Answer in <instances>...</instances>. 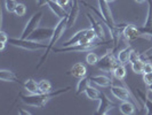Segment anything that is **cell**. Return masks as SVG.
<instances>
[{
	"label": "cell",
	"mask_w": 152,
	"mask_h": 115,
	"mask_svg": "<svg viewBox=\"0 0 152 115\" xmlns=\"http://www.w3.org/2000/svg\"><path fill=\"white\" fill-rule=\"evenodd\" d=\"M144 63H145L144 60L142 58H140V59H137L135 61L130 62V66H132V69H133V71L135 74H143Z\"/></svg>",
	"instance_id": "d4e9b609"
},
{
	"label": "cell",
	"mask_w": 152,
	"mask_h": 115,
	"mask_svg": "<svg viewBox=\"0 0 152 115\" xmlns=\"http://www.w3.org/2000/svg\"><path fill=\"white\" fill-rule=\"evenodd\" d=\"M86 16H87L88 21L91 23V28L95 31L97 38H99V40H102V42H104V40H105V31L103 29V25H102V24L95 19V16L93 15V14H91V13H87Z\"/></svg>",
	"instance_id": "8fae6325"
},
{
	"label": "cell",
	"mask_w": 152,
	"mask_h": 115,
	"mask_svg": "<svg viewBox=\"0 0 152 115\" xmlns=\"http://www.w3.org/2000/svg\"><path fill=\"white\" fill-rule=\"evenodd\" d=\"M49 1H50V0H38V1H37V4H38L39 7H42V6H46Z\"/></svg>",
	"instance_id": "d590c367"
},
{
	"label": "cell",
	"mask_w": 152,
	"mask_h": 115,
	"mask_svg": "<svg viewBox=\"0 0 152 115\" xmlns=\"http://www.w3.org/2000/svg\"><path fill=\"white\" fill-rule=\"evenodd\" d=\"M85 94L87 96V98L91 100H99L101 98V94H102V92H99L97 89H95L94 86H91L89 85L88 88H87V90L85 91Z\"/></svg>",
	"instance_id": "cb8c5ba5"
},
{
	"label": "cell",
	"mask_w": 152,
	"mask_h": 115,
	"mask_svg": "<svg viewBox=\"0 0 152 115\" xmlns=\"http://www.w3.org/2000/svg\"><path fill=\"white\" fill-rule=\"evenodd\" d=\"M99 60V55L96 53H94V52H91V51L88 52V54L86 55V62H87L89 66H96Z\"/></svg>",
	"instance_id": "83f0119b"
},
{
	"label": "cell",
	"mask_w": 152,
	"mask_h": 115,
	"mask_svg": "<svg viewBox=\"0 0 152 115\" xmlns=\"http://www.w3.org/2000/svg\"><path fill=\"white\" fill-rule=\"evenodd\" d=\"M0 38H1V43H5V44H7L9 37L7 36V33H6L5 31H0Z\"/></svg>",
	"instance_id": "836d02e7"
},
{
	"label": "cell",
	"mask_w": 152,
	"mask_h": 115,
	"mask_svg": "<svg viewBox=\"0 0 152 115\" xmlns=\"http://www.w3.org/2000/svg\"><path fill=\"white\" fill-rule=\"evenodd\" d=\"M23 88H24L25 91H28L30 94H37V93H39L38 82H36L33 78H28V79L24 82Z\"/></svg>",
	"instance_id": "ac0fdd59"
},
{
	"label": "cell",
	"mask_w": 152,
	"mask_h": 115,
	"mask_svg": "<svg viewBox=\"0 0 152 115\" xmlns=\"http://www.w3.org/2000/svg\"><path fill=\"white\" fill-rule=\"evenodd\" d=\"M66 29H68V17H65V19H61V20L58 21V23L55 25L53 35H52L50 39L48 40V44H47V48H46L45 54L41 56V59H40V61H39L38 66H37V68L36 69H39V68H41V67H42V65L46 62L47 58H48V55H49V52L54 48V45L57 43V40H58V39L61 38L62 36L64 35V32H65Z\"/></svg>",
	"instance_id": "7a4b0ae2"
},
{
	"label": "cell",
	"mask_w": 152,
	"mask_h": 115,
	"mask_svg": "<svg viewBox=\"0 0 152 115\" xmlns=\"http://www.w3.org/2000/svg\"><path fill=\"white\" fill-rule=\"evenodd\" d=\"M91 81L94 82L96 85H99L101 88H110L113 84L112 78L105 75H95V76H91Z\"/></svg>",
	"instance_id": "2e32d148"
},
{
	"label": "cell",
	"mask_w": 152,
	"mask_h": 115,
	"mask_svg": "<svg viewBox=\"0 0 152 115\" xmlns=\"http://www.w3.org/2000/svg\"><path fill=\"white\" fill-rule=\"evenodd\" d=\"M70 75H72L73 77L80 79V78H83V77L87 76V68H86V66H85L84 63L77 62V63H75V65L71 67V69H70Z\"/></svg>",
	"instance_id": "9a60e30c"
},
{
	"label": "cell",
	"mask_w": 152,
	"mask_h": 115,
	"mask_svg": "<svg viewBox=\"0 0 152 115\" xmlns=\"http://www.w3.org/2000/svg\"><path fill=\"white\" fill-rule=\"evenodd\" d=\"M71 88H64V89H60V90H56L55 92H48V93H37V94H29V96H24L22 93H20V97L22 101L28 105V106H32V107H37V108H42L49 101V100L56 97V96H61L63 93L68 92Z\"/></svg>",
	"instance_id": "6da1fadb"
},
{
	"label": "cell",
	"mask_w": 152,
	"mask_h": 115,
	"mask_svg": "<svg viewBox=\"0 0 152 115\" xmlns=\"http://www.w3.org/2000/svg\"><path fill=\"white\" fill-rule=\"evenodd\" d=\"M105 1H107V4H110V2H113L114 0H105Z\"/></svg>",
	"instance_id": "ab89813d"
},
{
	"label": "cell",
	"mask_w": 152,
	"mask_h": 115,
	"mask_svg": "<svg viewBox=\"0 0 152 115\" xmlns=\"http://www.w3.org/2000/svg\"><path fill=\"white\" fill-rule=\"evenodd\" d=\"M0 79L2 82H18V78L14 71L2 69L0 70Z\"/></svg>",
	"instance_id": "44dd1931"
},
{
	"label": "cell",
	"mask_w": 152,
	"mask_h": 115,
	"mask_svg": "<svg viewBox=\"0 0 152 115\" xmlns=\"http://www.w3.org/2000/svg\"><path fill=\"white\" fill-rule=\"evenodd\" d=\"M39 84V93H48L52 91V83L48 79H41L38 82Z\"/></svg>",
	"instance_id": "484cf974"
},
{
	"label": "cell",
	"mask_w": 152,
	"mask_h": 115,
	"mask_svg": "<svg viewBox=\"0 0 152 115\" xmlns=\"http://www.w3.org/2000/svg\"><path fill=\"white\" fill-rule=\"evenodd\" d=\"M132 52H133V48H132L130 46H127V47L120 50V51L117 53V58H118L119 63H121V65H127V63H129Z\"/></svg>",
	"instance_id": "e0dca14e"
},
{
	"label": "cell",
	"mask_w": 152,
	"mask_h": 115,
	"mask_svg": "<svg viewBox=\"0 0 152 115\" xmlns=\"http://www.w3.org/2000/svg\"><path fill=\"white\" fill-rule=\"evenodd\" d=\"M89 82H91V77H87V76L83 77V78L79 79V82H78L77 88H76L77 96H79V94H81V93H85V91L87 90V88L89 86Z\"/></svg>",
	"instance_id": "7402d4cb"
},
{
	"label": "cell",
	"mask_w": 152,
	"mask_h": 115,
	"mask_svg": "<svg viewBox=\"0 0 152 115\" xmlns=\"http://www.w3.org/2000/svg\"><path fill=\"white\" fill-rule=\"evenodd\" d=\"M119 65L118 58L113 54V50H107V53L104 54L97 62V68L104 73L112 74L113 69Z\"/></svg>",
	"instance_id": "3957f363"
},
{
	"label": "cell",
	"mask_w": 152,
	"mask_h": 115,
	"mask_svg": "<svg viewBox=\"0 0 152 115\" xmlns=\"http://www.w3.org/2000/svg\"><path fill=\"white\" fill-rule=\"evenodd\" d=\"M143 33L141 32L140 29H137L135 25L133 24H126V25H122L121 28V36L126 40L128 42H133L135 39L140 38Z\"/></svg>",
	"instance_id": "ba28073f"
},
{
	"label": "cell",
	"mask_w": 152,
	"mask_h": 115,
	"mask_svg": "<svg viewBox=\"0 0 152 115\" xmlns=\"http://www.w3.org/2000/svg\"><path fill=\"white\" fill-rule=\"evenodd\" d=\"M148 90H149V92H151L152 93V83L150 85H148Z\"/></svg>",
	"instance_id": "74e56055"
},
{
	"label": "cell",
	"mask_w": 152,
	"mask_h": 115,
	"mask_svg": "<svg viewBox=\"0 0 152 115\" xmlns=\"http://www.w3.org/2000/svg\"><path fill=\"white\" fill-rule=\"evenodd\" d=\"M110 91L112 93L115 99L120 100V101H126V100L133 99V96L130 94L129 90L127 88H122V86H117V85H111L110 86Z\"/></svg>",
	"instance_id": "30bf717a"
},
{
	"label": "cell",
	"mask_w": 152,
	"mask_h": 115,
	"mask_svg": "<svg viewBox=\"0 0 152 115\" xmlns=\"http://www.w3.org/2000/svg\"><path fill=\"white\" fill-rule=\"evenodd\" d=\"M112 75H113L117 79H119V81H124V79H125V77H126V75H127V71H126V67H125V65L119 63V65L113 69Z\"/></svg>",
	"instance_id": "603a6c76"
},
{
	"label": "cell",
	"mask_w": 152,
	"mask_h": 115,
	"mask_svg": "<svg viewBox=\"0 0 152 115\" xmlns=\"http://www.w3.org/2000/svg\"><path fill=\"white\" fill-rule=\"evenodd\" d=\"M79 12H80L79 0H72L71 9L69 12V16H68V28H72L73 27V24L76 23L77 19L79 16Z\"/></svg>",
	"instance_id": "4fadbf2b"
},
{
	"label": "cell",
	"mask_w": 152,
	"mask_h": 115,
	"mask_svg": "<svg viewBox=\"0 0 152 115\" xmlns=\"http://www.w3.org/2000/svg\"><path fill=\"white\" fill-rule=\"evenodd\" d=\"M86 31H87V29L79 30L78 32H76L71 38L68 39L65 43H63V46H71V45H77V44H79L80 40L83 39V37L86 35Z\"/></svg>",
	"instance_id": "ffe728a7"
},
{
	"label": "cell",
	"mask_w": 152,
	"mask_h": 115,
	"mask_svg": "<svg viewBox=\"0 0 152 115\" xmlns=\"http://www.w3.org/2000/svg\"><path fill=\"white\" fill-rule=\"evenodd\" d=\"M120 109V113L124 115H132L135 113V105L130 101V100H126V101H122L119 106Z\"/></svg>",
	"instance_id": "d6986e66"
},
{
	"label": "cell",
	"mask_w": 152,
	"mask_h": 115,
	"mask_svg": "<svg viewBox=\"0 0 152 115\" xmlns=\"http://www.w3.org/2000/svg\"><path fill=\"white\" fill-rule=\"evenodd\" d=\"M25 13H26V6H25L24 4H20V2H18L15 12H14V14H15L16 16H18V17H22Z\"/></svg>",
	"instance_id": "f546056e"
},
{
	"label": "cell",
	"mask_w": 152,
	"mask_h": 115,
	"mask_svg": "<svg viewBox=\"0 0 152 115\" xmlns=\"http://www.w3.org/2000/svg\"><path fill=\"white\" fill-rule=\"evenodd\" d=\"M86 37H87V39L89 40V42H94L95 39L97 38V36H96V33H95V31L93 30L91 28H89V29H87V31H86V35H85Z\"/></svg>",
	"instance_id": "4dcf8cb0"
},
{
	"label": "cell",
	"mask_w": 152,
	"mask_h": 115,
	"mask_svg": "<svg viewBox=\"0 0 152 115\" xmlns=\"http://www.w3.org/2000/svg\"><path fill=\"white\" fill-rule=\"evenodd\" d=\"M47 6H48L49 9L55 14V16H57L60 20H61V19H65V17L69 16V13L65 10V8H63L62 6H60L55 0H50V1L47 4Z\"/></svg>",
	"instance_id": "5bb4252c"
},
{
	"label": "cell",
	"mask_w": 152,
	"mask_h": 115,
	"mask_svg": "<svg viewBox=\"0 0 152 115\" xmlns=\"http://www.w3.org/2000/svg\"><path fill=\"white\" fill-rule=\"evenodd\" d=\"M4 4H5V8L8 13H14L18 5V2L16 0H4Z\"/></svg>",
	"instance_id": "f1b7e54d"
},
{
	"label": "cell",
	"mask_w": 152,
	"mask_h": 115,
	"mask_svg": "<svg viewBox=\"0 0 152 115\" xmlns=\"http://www.w3.org/2000/svg\"><path fill=\"white\" fill-rule=\"evenodd\" d=\"M54 32V28H38L37 30H34L28 39L34 40V42H44L46 39H50L52 35Z\"/></svg>",
	"instance_id": "9c48e42d"
},
{
	"label": "cell",
	"mask_w": 152,
	"mask_h": 115,
	"mask_svg": "<svg viewBox=\"0 0 152 115\" xmlns=\"http://www.w3.org/2000/svg\"><path fill=\"white\" fill-rule=\"evenodd\" d=\"M8 43L12 44L13 46L16 47H20L23 50H26V51H31V52H34V51H40V50H45L47 48V46L39 43V42H34V40H30V39H22V38H9L8 39Z\"/></svg>",
	"instance_id": "277c9868"
},
{
	"label": "cell",
	"mask_w": 152,
	"mask_h": 115,
	"mask_svg": "<svg viewBox=\"0 0 152 115\" xmlns=\"http://www.w3.org/2000/svg\"><path fill=\"white\" fill-rule=\"evenodd\" d=\"M148 73H152V63L151 62H145L144 63L143 74H148Z\"/></svg>",
	"instance_id": "d6a6232c"
},
{
	"label": "cell",
	"mask_w": 152,
	"mask_h": 115,
	"mask_svg": "<svg viewBox=\"0 0 152 115\" xmlns=\"http://www.w3.org/2000/svg\"><path fill=\"white\" fill-rule=\"evenodd\" d=\"M60 6H62L63 8L68 7L69 4H70V0H55Z\"/></svg>",
	"instance_id": "e575fe53"
},
{
	"label": "cell",
	"mask_w": 152,
	"mask_h": 115,
	"mask_svg": "<svg viewBox=\"0 0 152 115\" xmlns=\"http://www.w3.org/2000/svg\"><path fill=\"white\" fill-rule=\"evenodd\" d=\"M17 113H18L20 115H31V114H32L31 112H29V111H25V109H22V108H20Z\"/></svg>",
	"instance_id": "8d00e7d4"
},
{
	"label": "cell",
	"mask_w": 152,
	"mask_h": 115,
	"mask_svg": "<svg viewBox=\"0 0 152 115\" xmlns=\"http://www.w3.org/2000/svg\"><path fill=\"white\" fill-rule=\"evenodd\" d=\"M42 15H44V13H42L41 10H38V12H36L33 15L31 16L30 20H29V21L26 22V24H25V27H24V29H23L20 38L26 39L33 31L37 30V29L39 28V24H40V22H41Z\"/></svg>",
	"instance_id": "8992f818"
},
{
	"label": "cell",
	"mask_w": 152,
	"mask_h": 115,
	"mask_svg": "<svg viewBox=\"0 0 152 115\" xmlns=\"http://www.w3.org/2000/svg\"><path fill=\"white\" fill-rule=\"evenodd\" d=\"M99 44H87V45H83V44H77V45L71 46H63L61 48H53L54 53H60V52H91L94 48H97Z\"/></svg>",
	"instance_id": "52a82bcc"
},
{
	"label": "cell",
	"mask_w": 152,
	"mask_h": 115,
	"mask_svg": "<svg viewBox=\"0 0 152 115\" xmlns=\"http://www.w3.org/2000/svg\"><path fill=\"white\" fill-rule=\"evenodd\" d=\"M143 82L145 85H150L152 83V73H148V74H143Z\"/></svg>",
	"instance_id": "1f68e13d"
},
{
	"label": "cell",
	"mask_w": 152,
	"mask_h": 115,
	"mask_svg": "<svg viewBox=\"0 0 152 115\" xmlns=\"http://www.w3.org/2000/svg\"><path fill=\"white\" fill-rule=\"evenodd\" d=\"M37 1H38V0H37Z\"/></svg>",
	"instance_id": "60d3db41"
},
{
	"label": "cell",
	"mask_w": 152,
	"mask_h": 115,
	"mask_svg": "<svg viewBox=\"0 0 152 115\" xmlns=\"http://www.w3.org/2000/svg\"><path fill=\"white\" fill-rule=\"evenodd\" d=\"M114 107V104L111 101V100L107 98V96L105 93L102 92L101 94V98H99V108L96 111V114H101V115H104L107 114L112 108Z\"/></svg>",
	"instance_id": "7c38bea8"
},
{
	"label": "cell",
	"mask_w": 152,
	"mask_h": 115,
	"mask_svg": "<svg viewBox=\"0 0 152 115\" xmlns=\"http://www.w3.org/2000/svg\"><path fill=\"white\" fill-rule=\"evenodd\" d=\"M97 4H99V16L102 17V20L104 21V23L107 25V28L110 29V32H112L117 28V24L114 23L112 12L110 9L109 4H107L105 0H97Z\"/></svg>",
	"instance_id": "5b68a950"
},
{
	"label": "cell",
	"mask_w": 152,
	"mask_h": 115,
	"mask_svg": "<svg viewBox=\"0 0 152 115\" xmlns=\"http://www.w3.org/2000/svg\"><path fill=\"white\" fill-rule=\"evenodd\" d=\"M136 2H138V4H143V2H145V0H135Z\"/></svg>",
	"instance_id": "f35d334b"
},
{
	"label": "cell",
	"mask_w": 152,
	"mask_h": 115,
	"mask_svg": "<svg viewBox=\"0 0 152 115\" xmlns=\"http://www.w3.org/2000/svg\"><path fill=\"white\" fill-rule=\"evenodd\" d=\"M149 2V10H148V16L144 24V29H152V0H148Z\"/></svg>",
	"instance_id": "4316f807"
}]
</instances>
